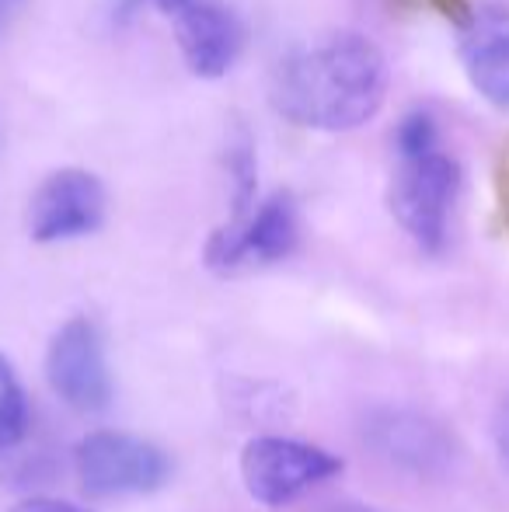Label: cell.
Wrapping results in <instances>:
<instances>
[{
    "label": "cell",
    "mask_w": 509,
    "mask_h": 512,
    "mask_svg": "<svg viewBox=\"0 0 509 512\" xmlns=\"http://www.w3.org/2000/svg\"><path fill=\"white\" fill-rule=\"evenodd\" d=\"M387 95L381 49L356 32H335L300 46L272 77L279 115L307 129L346 133L377 115Z\"/></svg>",
    "instance_id": "6da1fadb"
},
{
    "label": "cell",
    "mask_w": 509,
    "mask_h": 512,
    "mask_svg": "<svg viewBox=\"0 0 509 512\" xmlns=\"http://www.w3.org/2000/svg\"><path fill=\"white\" fill-rule=\"evenodd\" d=\"M457 192H461V164L447 150L433 147L398 157V175L391 182V213L422 251L436 255L447 244V223Z\"/></svg>",
    "instance_id": "7a4b0ae2"
},
{
    "label": "cell",
    "mask_w": 509,
    "mask_h": 512,
    "mask_svg": "<svg viewBox=\"0 0 509 512\" xmlns=\"http://www.w3.org/2000/svg\"><path fill=\"white\" fill-rule=\"evenodd\" d=\"M77 481L91 499L150 495L171 478V460L161 446L126 432H91L74 450Z\"/></svg>",
    "instance_id": "3957f363"
},
{
    "label": "cell",
    "mask_w": 509,
    "mask_h": 512,
    "mask_svg": "<svg viewBox=\"0 0 509 512\" xmlns=\"http://www.w3.org/2000/svg\"><path fill=\"white\" fill-rule=\"evenodd\" d=\"M342 460L321 446L283 436H255L241 453V478L255 502L269 509L290 506L321 481L335 478Z\"/></svg>",
    "instance_id": "277c9868"
},
{
    "label": "cell",
    "mask_w": 509,
    "mask_h": 512,
    "mask_svg": "<svg viewBox=\"0 0 509 512\" xmlns=\"http://www.w3.org/2000/svg\"><path fill=\"white\" fill-rule=\"evenodd\" d=\"M46 377L53 394L67 408L95 415L112 401V377L105 363V345L95 321L70 317L53 335L46 352Z\"/></svg>",
    "instance_id": "5b68a950"
},
{
    "label": "cell",
    "mask_w": 509,
    "mask_h": 512,
    "mask_svg": "<svg viewBox=\"0 0 509 512\" xmlns=\"http://www.w3.org/2000/svg\"><path fill=\"white\" fill-rule=\"evenodd\" d=\"M370 450L415 478H443L457 464V439L436 418L412 408H381L363 425Z\"/></svg>",
    "instance_id": "8992f818"
},
{
    "label": "cell",
    "mask_w": 509,
    "mask_h": 512,
    "mask_svg": "<svg viewBox=\"0 0 509 512\" xmlns=\"http://www.w3.org/2000/svg\"><path fill=\"white\" fill-rule=\"evenodd\" d=\"M105 220V185L84 168L53 171L28 203V234L39 244L95 234Z\"/></svg>",
    "instance_id": "52a82bcc"
},
{
    "label": "cell",
    "mask_w": 509,
    "mask_h": 512,
    "mask_svg": "<svg viewBox=\"0 0 509 512\" xmlns=\"http://www.w3.org/2000/svg\"><path fill=\"white\" fill-rule=\"evenodd\" d=\"M297 244V206L276 192L241 223H224L206 244V265L213 272H234L245 265H269L286 258Z\"/></svg>",
    "instance_id": "ba28073f"
},
{
    "label": "cell",
    "mask_w": 509,
    "mask_h": 512,
    "mask_svg": "<svg viewBox=\"0 0 509 512\" xmlns=\"http://www.w3.org/2000/svg\"><path fill=\"white\" fill-rule=\"evenodd\" d=\"M196 77L217 81L241 53V21L224 0H157Z\"/></svg>",
    "instance_id": "9c48e42d"
},
{
    "label": "cell",
    "mask_w": 509,
    "mask_h": 512,
    "mask_svg": "<svg viewBox=\"0 0 509 512\" xmlns=\"http://www.w3.org/2000/svg\"><path fill=\"white\" fill-rule=\"evenodd\" d=\"M461 60L478 95L509 108V7L485 4L471 11L461 25Z\"/></svg>",
    "instance_id": "30bf717a"
},
{
    "label": "cell",
    "mask_w": 509,
    "mask_h": 512,
    "mask_svg": "<svg viewBox=\"0 0 509 512\" xmlns=\"http://www.w3.org/2000/svg\"><path fill=\"white\" fill-rule=\"evenodd\" d=\"M28 425H32V411H28L25 387L0 352V471L18 457V446L28 439Z\"/></svg>",
    "instance_id": "8fae6325"
},
{
    "label": "cell",
    "mask_w": 509,
    "mask_h": 512,
    "mask_svg": "<svg viewBox=\"0 0 509 512\" xmlns=\"http://www.w3.org/2000/svg\"><path fill=\"white\" fill-rule=\"evenodd\" d=\"M440 147V136H436V122L429 112H408L398 126V157L422 154V150Z\"/></svg>",
    "instance_id": "7c38bea8"
},
{
    "label": "cell",
    "mask_w": 509,
    "mask_h": 512,
    "mask_svg": "<svg viewBox=\"0 0 509 512\" xmlns=\"http://www.w3.org/2000/svg\"><path fill=\"white\" fill-rule=\"evenodd\" d=\"M492 436H496V450L503 457V464L509 467V398H503V405L496 408V422H492Z\"/></svg>",
    "instance_id": "4fadbf2b"
},
{
    "label": "cell",
    "mask_w": 509,
    "mask_h": 512,
    "mask_svg": "<svg viewBox=\"0 0 509 512\" xmlns=\"http://www.w3.org/2000/svg\"><path fill=\"white\" fill-rule=\"evenodd\" d=\"M11 512H88L74 502H60V499H28L21 506H14Z\"/></svg>",
    "instance_id": "5bb4252c"
},
{
    "label": "cell",
    "mask_w": 509,
    "mask_h": 512,
    "mask_svg": "<svg viewBox=\"0 0 509 512\" xmlns=\"http://www.w3.org/2000/svg\"><path fill=\"white\" fill-rule=\"evenodd\" d=\"M140 7H143V0H112V21H116V25H126Z\"/></svg>",
    "instance_id": "9a60e30c"
},
{
    "label": "cell",
    "mask_w": 509,
    "mask_h": 512,
    "mask_svg": "<svg viewBox=\"0 0 509 512\" xmlns=\"http://www.w3.org/2000/svg\"><path fill=\"white\" fill-rule=\"evenodd\" d=\"M499 196H503V209H506V220H509V143L503 150V161H499Z\"/></svg>",
    "instance_id": "2e32d148"
},
{
    "label": "cell",
    "mask_w": 509,
    "mask_h": 512,
    "mask_svg": "<svg viewBox=\"0 0 509 512\" xmlns=\"http://www.w3.org/2000/svg\"><path fill=\"white\" fill-rule=\"evenodd\" d=\"M21 0H0V35L7 32V25H11V18L18 14Z\"/></svg>",
    "instance_id": "e0dca14e"
},
{
    "label": "cell",
    "mask_w": 509,
    "mask_h": 512,
    "mask_svg": "<svg viewBox=\"0 0 509 512\" xmlns=\"http://www.w3.org/2000/svg\"><path fill=\"white\" fill-rule=\"evenodd\" d=\"M332 512H381V509H374V506H356V502H346V506H335Z\"/></svg>",
    "instance_id": "ac0fdd59"
}]
</instances>
